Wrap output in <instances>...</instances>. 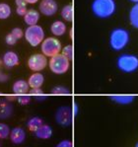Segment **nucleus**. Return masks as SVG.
I'll return each mask as SVG.
<instances>
[{
	"label": "nucleus",
	"instance_id": "1",
	"mask_svg": "<svg viewBox=\"0 0 138 147\" xmlns=\"http://www.w3.org/2000/svg\"><path fill=\"white\" fill-rule=\"evenodd\" d=\"M91 8L96 17L100 19H107L114 14L116 4L114 0H94Z\"/></svg>",
	"mask_w": 138,
	"mask_h": 147
},
{
	"label": "nucleus",
	"instance_id": "2",
	"mask_svg": "<svg viewBox=\"0 0 138 147\" xmlns=\"http://www.w3.org/2000/svg\"><path fill=\"white\" fill-rule=\"evenodd\" d=\"M130 37L127 30L123 28H115L110 35V46L114 51H119L127 46Z\"/></svg>",
	"mask_w": 138,
	"mask_h": 147
},
{
	"label": "nucleus",
	"instance_id": "3",
	"mask_svg": "<svg viewBox=\"0 0 138 147\" xmlns=\"http://www.w3.org/2000/svg\"><path fill=\"white\" fill-rule=\"evenodd\" d=\"M116 65L124 73H132L138 69V57L134 54L123 53L118 56Z\"/></svg>",
	"mask_w": 138,
	"mask_h": 147
},
{
	"label": "nucleus",
	"instance_id": "4",
	"mask_svg": "<svg viewBox=\"0 0 138 147\" xmlns=\"http://www.w3.org/2000/svg\"><path fill=\"white\" fill-rule=\"evenodd\" d=\"M48 66L51 72L56 75H62L68 71L70 67V60L66 58L62 53H58L50 57Z\"/></svg>",
	"mask_w": 138,
	"mask_h": 147
},
{
	"label": "nucleus",
	"instance_id": "5",
	"mask_svg": "<svg viewBox=\"0 0 138 147\" xmlns=\"http://www.w3.org/2000/svg\"><path fill=\"white\" fill-rule=\"evenodd\" d=\"M24 37L32 47H38V45H42V42H44V31L38 25L29 26L25 31Z\"/></svg>",
	"mask_w": 138,
	"mask_h": 147
},
{
	"label": "nucleus",
	"instance_id": "6",
	"mask_svg": "<svg viewBox=\"0 0 138 147\" xmlns=\"http://www.w3.org/2000/svg\"><path fill=\"white\" fill-rule=\"evenodd\" d=\"M61 49V42L56 38H47L44 40V42L40 45V51L46 57H53L56 54L60 53Z\"/></svg>",
	"mask_w": 138,
	"mask_h": 147
},
{
	"label": "nucleus",
	"instance_id": "7",
	"mask_svg": "<svg viewBox=\"0 0 138 147\" xmlns=\"http://www.w3.org/2000/svg\"><path fill=\"white\" fill-rule=\"evenodd\" d=\"M73 117L74 114L72 108L68 107V106H61L57 109L55 113V121L59 125L68 127L71 125Z\"/></svg>",
	"mask_w": 138,
	"mask_h": 147
},
{
	"label": "nucleus",
	"instance_id": "8",
	"mask_svg": "<svg viewBox=\"0 0 138 147\" xmlns=\"http://www.w3.org/2000/svg\"><path fill=\"white\" fill-rule=\"evenodd\" d=\"M46 56L42 53H36L33 54L28 60V66L32 71L40 72L44 70L47 65Z\"/></svg>",
	"mask_w": 138,
	"mask_h": 147
},
{
	"label": "nucleus",
	"instance_id": "9",
	"mask_svg": "<svg viewBox=\"0 0 138 147\" xmlns=\"http://www.w3.org/2000/svg\"><path fill=\"white\" fill-rule=\"evenodd\" d=\"M57 3L55 0H42L38 5V10L44 16H53L57 12Z\"/></svg>",
	"mask_w": 138,
	"mask_h": 147
},
{
	"label": "nucleus",
	"instance_id": "10",
	"mask_svg": "<svg viewBox=\"0 0 138 147\" xmlns=\"http://www.w3.org/2000/svg\"><path fill=\"white\" fill-rule=\"evenodd\" d=\"M14 113V106L6 99H0V119H9Z\"/></svg>",
	"mask_w": 138,
	"mask_h": 147
},
{
	"label": "nucleus",
	"instance_id": "11",
	"mask_svg": "<svg viewBox=\"0 0 138 147\" xmlns=\"http://www.w3.org/2000/svg\"><path fill=\"white\" fill-rule=\"evenodd\" d=\"M2 62L7 68H13V67L17 66L19 63V56L15 51H8L4 53L3 57H2Z\"/></svg>",
	"mask_w": 138,
	"mask_h": 147
},
{
	"label": "nucleus",
	"instance_id": "12",
	"mask_svg": "<svg viewBox=\"0 0 138 147\" xmlns=\"http://www.w3.org/2000/svg\"><path fill=\"white\" fill-rule=\"evenodd\" d=\"M10 139L11 142L15 145H20L26 139V131L22 127H15L10 132Z\"/></svg>",
	"mask_w": 138,
	"mask_h": 147
},
{
	"label": "nucleus",
	"instance_id": "13",
	"mask_svg": "<svg viewBox=\"0 0 138 147\" xmlns=\"http://www.w3.org/2000/svg\"><path fill=\"white\" fill-rule=\"evenodd\" d=\"M29 83L28 81H25L23 79H20L14 82V84L12 86V91L13 93L17 95H25L29 92Z\"/></svg>",
	"mask_w": 138,
	"mask_h": 147
},
{
	"label": "nucleus",
	"instance_id": "14",
	"mask_svg": "<svg viewBox=\"0 0 138 147\" xmlns=\"http://www.w3.org/2000/svg\"><path fill=\"white\" fill-rule=\"evenodd\" d=\"M35 136L40 139H49L53 136V128L48 124L44 123L35 131Z\"/></svg>",
	"mask_w": 138,
	"mask_h": 147
},
{
	"label": "nucleus",
	"instance_id": "15",
	"mask_svg": "<svg viewBox=\"0 0 138 147\" xmlns=\"http://www.w3.org/2000/svg\"><path fill=\"white\" fill-rule=\"evenodd\" d=\"M40 20V13L35 9H30L27 11L26 15L24 16V21L28 26H34L38 25V22Z\"/></svg>",
	"mask_w": 138,
	"mask_h": 147
},
{
	"label": "nucleus",
	"instance_id": "16",
	"mask_svg": "<svg viewBox=\"0 0 138 147\" xmlns=\"http://www.w3.org/2000/svg\"><path fill=\"white\" fill-rule=\"evenodd\" d=\"M44 76L42 74L38 73V72L32 74L28 80L29 86H30L32 89H34V88H40L42 84H44Z\"/></svg>",
	"mask_w": 138,
	"mask_h": 147
},
{
	"label": "nucleus",
	"instance_id": "17",
	"mask_svg": "<svg viewBox=\"0 0 138 147\" xmlns=\"http://www.w3.org/2000/svg\"><path fill=\"white\" fill-rule=\"evenodd\" d=\"M50 31L55 37H61L66 32V25L62 21H55L51 24Z\"/></svg>",
	"mask_w": 138,
	"mask_h": 147
},
{
	"label": "nucleus",
	"instance_id": "18",
	"mask_svg": "<svg viewBox=\"0 0 138 147\" xmlns=\"http://www.w3.org/2000/svg\"><path fill=\"white\" fill-rule=\"evenodd\" d=\"M110 98L119 105H128L134 101V96L132 95H112Z\"/></svg>",
	"mask_w": 138,
	"mask_h": 147
},
{
	"label": "nucleus",
	"instance_id": "19",
	"mask_svg": "<svg viewBox=\"0 0 138 147\" xmlns=\"http://www.w3.org/2000/svg\"><path fill=\"white\" fill-rule=\"evenodd\" d=\"M42 124H44V121H42L40 117H32L31 119H29L28 121H27V126H28V128L31 131H34V132H35L40 125H42Z\"/></svg>",
	"mask_w": 138,
	"mask_h": 147
},
{
	"label": "nucleus",
	"instance_id": "20",
	"mask_svg": "<svg viewBox=\"0 0 138 147\" xmlns=\"http://www.w3.org/2000/svg\"><path fill=\"white\" fill-rule=\"evenodd\" d=\"M129 21L132 27L138 29V3L134 4L129 12Z\"/></svg>",
	"mask_w": 138,
	"mask_h": 147
},
{
	"label": "nucleus",
	"instance_id": "21",
	"mask_svg": "<svg viewBox=\"0 0 138 147\" xmlns=\"http://www.w3.org/2000/svg\"><path fill=\"white\" fill-rule=\"evenodd\" d=\"M61 17L65 21L72 22L73 20V6L72 5H65L61 9Z\"/></svg>",
	"mask_w": 138,
	"mask_h": 147
},
{
	"label": "nucleus",
	"instance_id": "22",
	"mask_svg": "<svg viewBox=\"0 0 138 147\" xmlns=\"http://www.w3.org/2000/svg\"><path fill=\"white\" fill-rule=\"evenodd\" d=\"M11 15V7L7 3H0V20H6Z\"/></svg>",
	"mask_w": 138,
	"mask_h": 147
},
{
	"label": "nucleus",
	"instance_id": "23",
	"mask_svg": "<svg viewBox=\"0 0 138 147\" xmlns=\"http://www.w3.org/2000/svg\"><path fill=\"white\" fill-rule=\"evenodd\" d=\"M30 95L31 96H35L36 100L40 101V100H46V96L44 95V91L40 88H34V89L30 90Z\"/></svg>",
	"mask_w": 138,
	"mask_h": 147
},
{
	"label": "nucleus",
	"instance_id": "24",
	"mask_svg": "<svg viewBox=\"0 0 138 147\" xmlns=\"http://www.w3.org/2000/svg\"><path fill=\"white\" fill-rule=\"evenodd\" d=\"M10 128L7 124L0 123V139H6L10 136Z\"/></svg>",
	"mask_w": 138,
	"mask_h": 147
},
{
	"label": "nucleus",
	"instance_id": "25",
	"mask_svg": "<svg viewBox=\"0 0 138 147\" xmlns=\"http://www.w3.org/2000/svg\"><path fill=\"white\" fill-rule=\"evenodd\" d=\"M51 94L53 95H69V89L63 86H55L51 89Z\"/></svg>",
	"mask_w": 138,
	"mask_h": 147
},
{
	"label": "nucleus",
	"instance_id": "26",
	"mask_svg": "<svg viewBox=\"0 0 138 147\" xmlns=\"http://www.w3.org/2000/svg\"><path fill=\"white\" fill-rule=\"evenodd\" d=\"M62 54L66 58H68L69 60H71L72 58H73V47H72L71 45L64 47L62 49Z\"/></svg>",
	"mask_w": 138,
	"mask_h": 147
},
{
	"label": "nucleus",
	"instance_id": "27",
	"mask_svg": "<svg viewBox=\"0 0 138 147\" xmlns=\"http://www.w3.org/2000/svg\"><path fill=\"white\" fill-rule=\"evenodd\" d=\"M17 101L20 105L27 106L31 103V96H28V95H20L19 97H17Z\"/></svg>",
	"mask_w": 138,
	"mask_h": 147
},
{
	"label": "nucleus",
	"instance_id": "28",
	"mask_svg": "<svg viewBox=\"0 0 138 147\" xmlns=\"http://www.w3.org/2000/svg\"><path fill=\"white\" fill-rule=\"evenodd\" d=\"M17 39L14 37V36L12 35V34H8L7 36L5 37V42L8 45V46H14V45L17 42Z\"/></svg>",
	"mask_w": 138,
	"mask_h": 147
},
{
	"label": "nucleus",
	"instance_id": "29",
	"mask_svg": "<svg viewBox=\"0 0 138 147\" xmlns=\"http://www.w3.org/2000/svg\"><path fill=\"white\" fill-rule=\"evenodd\" d=\"M11 34H12V35L14 36V37H15L17 40H20V39H21V38L24 36L23 31H22L20 28H14L12 31H11Z\"/></svg>",
	"mask_w": 138,
	"mask_h": 147
},
{
	"label": "nucleus",
	"instance_id": "30",
	"mask_svg": "<svg viewBox=\"0 0 138 147\" xmlns=\"http://www.w3.org/2000/svg\"><path fill=\"white\" fill-rule=\"evenodd\" d=\"M56 147H73V145H72V142L70 141V140L64 139V140H61V141L56 145Z\"/></svg>",
	"mask_w": 138,
	"mask_h": 147
},
{
	"label": "nucleus",
	"instance_id": "31",
	"mask_svg": "<svg viewBox=\"0 0 138 147\" xmlns=\"http://www.w3.org/2000/svg\"><path fill=\"white\" fill-rule=\"evenodd\" d=\"M27 11H28L27 6H21V7H17V9H16V12H17V14L19 16H23V17L26 15Z\"/></svg>",
	"mask_w": 138,
	"mask_h": 147
},
{
	"label": "nucleus",
	"instance_id": "32",
	"mask_svg": "<svg viewBox=\"0 0 138 147\" xmlns=\"http://www.w3.org/2000/svg\"><path fill=\"white\" fill-rule=\"evenodd\" d=\"M1 64H2V61L0 60V67H1ZM8 80V75L4 74L3 72L0 70V83H3V82H6Z\"/></svg>",
	"mask_w": 138,
	"mask_h": 147
},
{
	"label": "nucleus",
	"instance_id": "33",
	"mask_svg": "<svg viewBox=\"0 0 138 147\" xmlns=\"http://www.w3.org/2000/svg\"><path fill=\"white\" fill-rule=\"evenodd\" d=\"M15 3L17 5V7H21V6H27L26 0H15Z\"/></svg>",
	"mask_w": 138,
	"mask_h": 147
},
{
	"label": "nucleus",
	"instance_id": "34",
	"mask_svg": "<svg viewBox=\"0 0 138 147\" xmlns=\"http://www.w3.org/2000/svg\"><path fill=\"white\" fill-rule=\"evenodd\" d=\"M72 111H73L74 116H76L77 113H78V107H77V104L75 103V102L73 103V107H72Z\"/></svg>",
	"mask_w": 138,
	"mask_h": 147
},
{
	"label": "nucleus",
	"instance_id": "35",
	"mask_svg": "<svg viewBox=\"0 0 138 147\" xmlns=\"http://www.w3.org/2000/svg\"><path fill=\"white\" fill-rule=\"evenodd\" d=\"M38 1V0H26V2L28 4H35V3H37Z\"/></svg>",
	"mask_w": 138,
	"mask_h": 147
},
{
	"label": "nucleus",
	"instance_id": "36",
	"mask_svg": "<svg viewBox=\"0 0 138 147\" xmlns=\"http://www.w3.org/2000/svg\"><path fill=\"white\" fill-rule=\"evenodd\" d=\"M129 1H130V2H132V3H135V4L138 3V0H129Z\"/></svg>",
	"mask_w": 138,
	"mask_h": 147
},
{
	"label": "nucleus",
	"instance_id": "37",
	"mask_svg": "<svg viewBox=\"0 0 138 147\" xmlns=\"http://www.w3.org/2000/svg\"><path fill=\"white\" fill-rule=\"evenodd\" d=\"M135 147H138V142H137V143H136V145H135Z\"/></svg>",
	"mask_w": 138,
	"mask_h": 147
},
{
	"label": "nucleus",
	"instance_id": "38",
	"mask_svg": "<svg viewBox=\"0 0 138 147\" xmlns=\"http://www.w3.org/2000/svg\"><path fill=\"white\" fill-rule=\"evenodd\" d=\"M0 147H1V144H0Z\"/></svg>",
	"mask_w": 138,
	"mask_h": 147
},
{
	"label": "nucleus",
	"instance_id": "39",
	"mask_svg": "<svg viewBox=\"0 0 138 147\" xmlns=\"http://www.w3.org/2000/svg\"><path fill=\"white\" fill-rule=\"evenodd\" d=\"M0 95H1V93H0Z\"/></svg>",
	"mask_w": 138,
	"mask_h": 147
}]
</instances>
